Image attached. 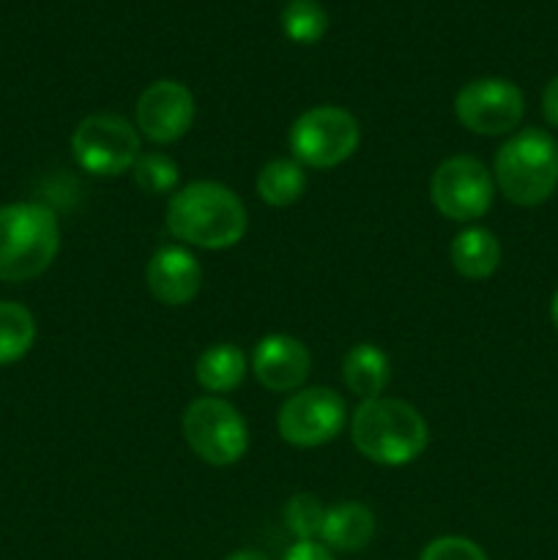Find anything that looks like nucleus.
I'll return each mask as SVG.
<instances>
[{
  "label": "nucleus",
  "mask_w": 558,
  "mask_h": 560,
  "mask_svg": "<svg viewBox=\"0 0 558 560\" xmlns=\"http://www.w3.org/2000/svg\"><path fill=\"white\" fill-rule=\"evenodd\" d=\"M167 230L200 249H228L246 233L241 197L217 180H195L170 197Z\"/></svg>",
  "instance_id": "1"
},
{
  "label": "nucleus",
  "mask_w": 558,
  "mask_h": 560,
  "mask_svg": "<svg viewBox=\"0 0 558 560\" xmlns=\"http://www.w3.org/2000/svg\"><path fill=\"white\" fill-rule=\"evenodd\" d=\"M353 446L370 463L399 468L425 454L430 430L414 405L403 399L377 397L364 399L350 419Z\"/></svg>",
  "instance_id": "2"
},
{
  "label": "nucleus",
  "mask_w": 558,
  "mask_h": 560,
  "mask_svg": "<svg viewBox=\"0 0 558 560\" xmlns=\"http://www.w3.org/2000/svg\"><path fill=\"white\" fill-rule=\"evenodd\" d=\"M60 249L58 217L38 202L0 208V282H27L53 266Z\"/></svg>",
  "instance_id": "3"
},
{
  "label": "nucleus",
  "mask_w": 558,
  "mask_h": 560,
  "mask_svg": "<svg viewBox=\"0 0 558 560\" xmlns=\"http://www.w3.org/2000/svg\"><path fill=\"white\" fill-rule=\"evenodd\" d=\"M492 180L514 206H539L558 186V142L542 129H523L496 153Z\"/></svg>",
  "instance_id": "4"
},
{
  "label": "nucleus",
  "mask_w": 558,
  "mask_h": 560,
  "mask_svg": "<svg viewBox=\"0 0 558 560\" xmlns=\"http://www.w3.org/2000/svg\"><path fill=\"white\" fill-rule=\"evenodd\" d=\"M359 120L342 107H312L290 126V151L301 167H337L359 148Z\"/></svg>",
  "instance_id": "5"
},
{
  "label": "nucleus",
  "mask_w": 558,
  "mask_h": 560,
  "mask_svg": "<svg viewBox=\"0 0 558 560\" xmlns=\"http://www.w3.org/2000/svg\"><path fill=\"white\" fill-rule=\"evenodd\" d=\"M184 438L191 452L213 468L235 465L249 448L244 416L219 397H200L186 408Z\"/></svg>",
  "instance_id": "6"
},
{
  "label": "nucleus",
  "mask_w": 558,
  "mask_h": 560,
  "mask_svg": "<svg viewBox=\"0 0 558 560\" xmlns=\"http://www.w3.org/2000/svg\"><path fill=\"white\" fill-rule=\"evenodd\" d=\"M71 153L85 173L113 178L135 167L142 153L140 135L120 115H88L71 135Z\"/></svg>",
  "instance_id": "7"
},
{
  "label": "nucleus",
  "mask_w": 558,
  "mask_h": 560,
  "mask_svg": "<svg viewBox=\"0 0 558 560\" xmlns=\"http://www.w3.org/2000/svg\"><path fill=\"white\" fill-rule=\"evenodd\" d=\"M432 206L452 222H474L485 217L496 197L490 170L474 156H452L432 173Z\"/></svg>",
  "instance_id": "8"
},
{
  "label": "nucleus",
  "mask_w": 558,
  "mask_h": 560,
  "mask_svg": "<svg viewBox=\"0 0 558 560\" xmlns=\"http://www.w3.org/2000/svg\"><path fill=\"white\" fill-rule=\"evenodd\" d=\"M525 113V98L514 82L501 77L474 80L454 98V115L474 135L498 137L520 126Z\"/></svg>",
  "instance_id": "9"
},
{
  "label": "nucleus",
  "mask_w": 558,
  "mask_h": 560,
  "mask_svg": "<svg viewBox=\"0 0 558 560\" xmlns=\"http://www.w3.org/2000/svg\"><path fill=\"white\" fill-rule=\"evenodd\" d=\"M345 399L332 388H304L279 408V435L299 448L332 443L345 427Z\"/></svg>",
  "instance_id": "10"
},
{
  "label": "nucleus",
  "mask_w": 558,
  "mask_h": 560,
  "mask_svg": "<svg viewBox=\"0 0 558 560\" xmlns=\"http://www.w3.org/2000/svg\"><path fill=\"white\" fill-rule=\"evenodd\" d=\"M195 120V96L186 85L159 80L137 98V129L151 142L167 145L181 140Z\"/></svg>",
  "instance_id": "11"
},
{
  "label": "nucleus",
  "mask_w": 558,
  "mask_h": 560,
  "mask_svg": "<svg viewBox=\"0 0 558 560\" xmlns=\"http://www.w3.org/2000/svg\"><path fill=\"white\" fill-rule=\"evenodd\" d=\"M312 359L304 342L288 334H268L257 342L252 355V372L268 392H295L310 377Z\"/></svg>",
  "instance_id": "12"
},
{
  "label": "nucleus",
  "mask_w": 558,
  "mask_h": 560,
  "mask_svg": "<svg viewBox=\"0 0 558 560\" xmlns=\"http://www.w3.org/2000/svg\"><path fill=\"white\" fill-rule=\"evenodd\" d=\"M148 293L167 306H184L200 293L202 268L184 246H162L146 268Z\"/></svg>",
  "instance_id": "13"
},
{
  "label": "nucleus",
  "mask_w": 558,
  "mask_h": 560,
  "mask_svg": "<svg viewBox=\"0 0 558 560\" xmlns=\"http://www.w3.org/2000/svg\"><path fill=\"white\" fill-rule=\"evenodd\" d=\"M372 536H375V514L364 503L348 501L326 509L321 545H326L328 550L359 552L370 545Z\"/></svg>",
  "instance_id": "14"
},
{
  "label": "nucleus",
  "mask_w": 558,
  "mask_h": 560,
  "mask_svg": "<svg viewBox=\"0 0 558 560\" xmlns=\"http://www.w3.org/2000/svg\"><path fill=\"white\" fill-rule=\"evenodd\" d=\"M342 381L356 397H361V402L383 397V388L392 381L386 353L370 342L353 345L342 359Z\"/></svg>",
  "instance_id": "15"
},
{
  "label": "nucleus",
  "mask_w": 558,
  "mask_h": 560,
  "mask_svg": "<svg viewBox=\"0 0 558 560\" xmlns=\"http://www.w3.org/2000/svg\"><path fill=\"white\" fill-rule=\"evenodd\" d=\"M449 257L460 277L487 279L501 266V244L487 228H468L454 235Z\"/></svg>",
  "instance_id": "16"
},
{
  "label": "nucleus",
  "mask_w": 558,
  "mask_h": 560,
  "mask_svg": "<svg viewBox=\"0 0 558 560\" xmlns=\"http://www.w3.org/2000/svg\"><path fill=\"white\" fill-rule=\"evenodd\" d=\"M246 375V359L235 345H211L202 350V355L195 364V377L206 392L228 394L235 386H241Z\"/></svg>",
  "instance_id": "17"
},
{
  "label": "nucleus",
  "mask_w": 558,
  "mask_h": 560,
  "mask_svg": "<svg viewBox=\"0 0 558 560\" xmlns=\"http://www.w3.org/2000/svg\"><path fill=\"white\" fill-rule=\"evenodd\" d=\"M257 195L263 202L274 208L293 206L301 200L306 189V175L295 159H271L266 167L257 173Z\"/></svg>",
  "instance_id": "18"
},
{
  "label": "nucleus",
  "mask_w": 558,
  "mask_h": 560,
  "mask_svg": "<svg viewBox=\"0 0 558 560\" xmlns=\"http://www.w3.org/2000/svg\"><path fill=\"white\" fill-rule=\"evenodd\" d=\"M36 342V320L16 301H0V366L20 361Z\"/></svg>",
  "instance_id": "19"
},
{
  "label": "nucleus",
  "mask_w": 558,
  "mask_h": 560,
  "mask_svg": "<svg viewBox=\"0 0 558 560\" xmlns=\"http://www.w3.org/2000/svg\"><path fill=\"white\" fill-rule=\"evenodd\" d=\"M282 31L295 44H315L326 36L328 14L317 0H290L282 9Z\"/></svg>",
  "instance_id": "20"
},
{
  "label": "nucleus",
  "mask_w": 558,
  "mask_h": 560,
  "mask_svg": "<svg viewBox=\"0 0 558 560\" xmlns=\"http://www.w3.org/2000/svg\"><path fill=\"white\" fill-rule=\"evenodd\" d=\"M135 175L137 189L146 191V195H164V191H173L178 186V164L167 156V153L148 151L140 153V159L131 167Z\"/></svg>",
  "instance_id": "21"
},
{
  "label": "nucleus",
  "mask_w": 558,
  "mask_h": 560,
  "mask_svg": "<svg viewBox=\"0 0 558 560\" xmlns=\"http://www.w3.org/2000/svg\"><path fill=\"white\" fill-rule=\"evenodd\" d=\"M326 506L310 492H299L284 506V523L299 541H321Z\"/></svg>",
  "instance_id": "22"
},
{
  "label": "nucleus",
  "mask_w": 558,
  "mask_h": 560,
  "mask_svg": "<svg viewBox=\"0 0 558 560\" xmlns=\"http://www.w3.org/2000/svg\"><path fill=\"white\" fill-rule=\"evenodd\" d=\"M419 560H490L476 541L463 536H441L421 550Z\"/></svg>",
  "instance_id": "23"
},
{
  "label": "nucleus",
  "mask_w": 558,
  "mask_h": 560,
  "mask_svg": "<svg viewBox=\"0 0 558 560\" xmlns=\"http://www.w3.org/2000/svg\"><path fill=\"white\" fill-rule=\"evenodd\" d=\"M282 560H334V556L321 541H295Z\"/></svg>",
  "instance_id": "24"
},
{
  "label": "nucleus",
  "mask_w": 558,
  "mask_h": 560,
  "mask_svg": "<svg viewBox=\"0 0 558 560\" xmlns=\"http://www.w3.org/2000/svg\"><path fill=\"white\" fill-rule=\"evenodd\" d=\"M542 113H545L547 124L558 129V77H553L542 93Z\"/></svg>",
  "instance_id": "25"
},
{
  "label": "nucleus",
  "mask_w": 558,
  "mask_h": 560,
  "mask_svg": "<svg viewBox=\"0 0 558 560\" xmlns=\"http://www.w3.org/2000/svg\"><path fill=\"white\" fill-rule=\"evenodd\" d=\"M228 560H268V558L257 550H239V552H233Z\"/></svg>",
  "instance_id": "26"
},
{
  "label": "nucleus",
  "mask_w": 558,
  "mask_h": 560,
  "mask_svg": "<svg viewBox=\"0 0 558 560\" xmlns=\"http://www.w3.org/2000/svg\"><path fill=\"white\" fill-rule=\"evenodd\" d=\"M550 317H553V326L558 328V290H556V295H553V304H550Z\"/></svg>",
  "instance_id": "27"
}]
</instances>
